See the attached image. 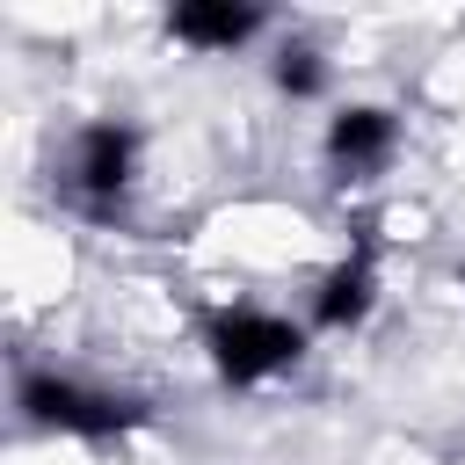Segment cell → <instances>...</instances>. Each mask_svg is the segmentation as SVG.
<instances>
[{"instance_id":"cell-4","label":"cell","mask_w":465,"mask_h":465,"mask_svg":"<svg viewBox=\"0 0 465 465\" xmlns=\"http://www.w3.org/2000/svg\"><path fill=\"white\" fill-rule=\"evenodd\" d=\"M392 153H400V116H392L385 102H349V109H334V124H327V167H334L341 189H349V182H378V174L392 167Z\"/></svg>"},{"instance_id":"cell-6","label":"cell","mask_w":465,"mask_h":465,"mask_svg":"<svg viewBox=\"0 0 465 465\" xmlns=\"http://www.w3.org/2000/svg\"><path fill=\"white\" fill-rule=\"evenodd\" d=\"M262 7H240V0H182L167 7V36L189 44V51H240L247 36H262Z\"/></svg>"},{"instance_id":"cell-3","label":"cell","mask_w":465,"mask_h":465,"mask_svg":"<svg viewBox=\"0 0 465 465\" xmlns=\"http://www.w3.org/2000/svg\"><path fill=\"white\" fill-rule=\"evenodd\" d=\"M131 174H138V131H131L124 116H94V124H80V131H73L65 182H73V196H80L94 218H109V211L124 203Z\"/></svg>"},{"instance_id":"cell-2","label":"cell","mask_w":465,"mask_h":465,"mask_svg":"<svg viewBox=\"0 0 465 465\" xmlns=\"http://www.w3.org/2000/svg\"><path fill=\"white\" fill-rule=\"evenodd\" d=\"M203 349H211V371L225 385H262L305 356V327L283 312H262V305H225V312H211Z\"/></svg>"},{"instance_id":"cell-1","label":"cell","mask_w":465,"mask_h":465,"mask_svg":"<svg viewBox=\"0 0 465 465\" xmlns=\"http://www.w3.org/2000/svg\"><path fill=\"white\" fill-rule=\"evenodd\" d=\"M15 407H22L29 429L87 436V443L124 436V429L145 421V400H131V392H102V385H80V378H65V371H22V378H15Z\"/></svg>"},{"instance_id":"cell-7","label":"cell","mask_w":465,"mask_h":465,"mask_svg":"<svg viewBox=\"0 0 465 465\" xmlns=\"http://www.w3.org/2000/svg\"><path fill=\"white\" fill-rule=\"evenodd\" d=\"M269 80H276V94H291V102H320L334 73H327V58H320V44H298V36H291V44L276 51V65H269Z\"/></svg>"},{"instance_id":"cell-5","label":"cell","mask_w":465,"mask_h":465,"mask_svg":"<svg viewBox=\"0 0 465 465\" xmlns=\"http://www.w3.org/2000/svg\"><path fill=\"white\" fill-rule=\"evenodd\" d=\"M371 305H378V254H371V240H363V247H356L349 262H334L327 283L312 291V327H320V334H349V327L371 320Z\"/></svg>"}]
</instances>
